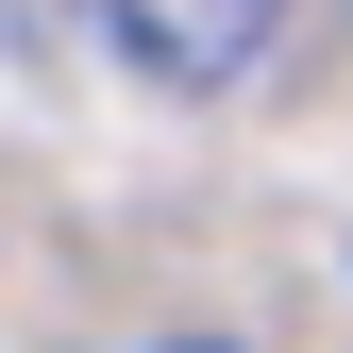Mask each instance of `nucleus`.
<instances>
[{
    "instance_id": "obj_1",
    "label": "nucleus",
    "mask_w": 353,
    "mask_h": 353,
    "mask_svg": "<svg viewBox=\"0 0 353 353\" xmlns=\"http://www.w3.org/2000/svg\"><path fill=\"white\" fill-rule=\"evenodd\" d=\"M101 17H118V51H135L152 84H236L252 51H270L286 0H101Z\"/></svg>"
},
{
    "instance_id": "obj_2",
    "label": "nucleus",
    "mask_w": 353,
    "mask_h": 353,
    "mask_svg": "<svg viewBox=\"0 0 353 353\" xmlns=\"http://www.w3.org/2000/svg\"><path fill=\"white\" fill-rule=\"evenodd\" d=\"M152 353H236V336H152Z\"/></svg>"
}]
</instances>
